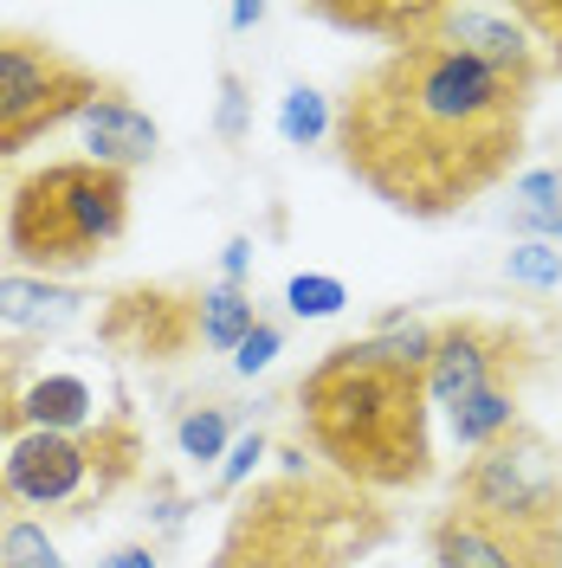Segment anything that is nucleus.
Listing matches in <instances>:
<instances>
[{
	"instance_id": "7c9ffc66",
	"label": "nucleus",
	"mask_w": 562,
	"mask_h": 568,
	"mask_svg": "<svg viewBox=\"0 0 562 568\" xmlns=\"http://www.w3.org/2000/svg\"><path fill=\"white\" fill-rule=\"evenodd\" d=\"M556 491H562V459H556Z\"/></svg>"
},
{
	"instance_id": "2eb2a0df",
	"label": "nucleus",
	"mask_w": 562,
	"mask_h": 568,
	"mask_svg": "<svg viewBox=\"0 0 562 568\" xmlns=\"http://www.w3.org/2000/svg\"><path fill=\"white\" fill-rule=\"evenodd\" d=\"M446 426H453V446L485 453V446H498L504 433L524 426V394L518 388H485V394H472V400H459L453 414H446Z\"/></svg>"
},
{
	"instance_id": "1a4fd4ad",
	"label": "nucleus",
	"mask_w": 562,
	"mask_h": 568,
	"mask_svg": "<svg viewBox=\"0 0 562 568\" xmlns=\"http://www.w3.org/2000/svg\"><path fill=\"white\" fill-rule=\"evenodd\" d=\"M98 343L137 362H181L201 343V284H123L98 311Z\"/></svg>"
},
{
	"instance_id": "423d86ee",
	"label": "nucleus",
	"mask_w": 562,
	"mask_h": 568,
	"mask_svg": "<svg viewBox=\"0 0 562 568\" xmlns=\"http://www.w3.org/2000/svg\"><path fill=\"white\" fill-rule=\"evenodd\" d=\"M123 84L71 59L46 33H13L0 27V162H13L39 136L78 123L98 98H117Z\"/></svg>"
},
{
	"instance_id": "dca6fc26",
	"label": "nucleus",
	"mask_w": 562,
	"mask_h": 568,
	"mask_svg": "<svg viewBox=\"0 0 562 568\" xmlns=\"http://www.w3.org/2000/svg\"><path fill=\"white\" fill-rule=\"evenodd\" d=\"M518 240H543L562 246V169H530L511 187V220H504Z\"/></svg>"
},
{
	"instance_id": "c85d7f7f",
	"label": "nucleus",
	"mask_w": 562,
	"mask_h": 568,
	"mask_svg": "<svg viewBox=\"0 0 562 568\" xmlns=\"http://www.w3.org/2000/svg\"><path fill=\"white\" fill-rule=\"evenodd\" d=\"M98 568H162V556H155L149 542H123V549H110Z\"/></svg>"
},
{
	"instance_id": "20e7f679",
	"label": "nucleus",
	"mask_w": 562,
	"mask_h": 568,
	"mask_svg": "<svg viewBox=\"0 0 562 568\" xmlns=\"http://www.w3.org/2000/svg\"><path fill=\"white\" fill-rule=\"evenodd\" d=\"M149 471L142 420L98 426V433H46V426L0 420V510L33 524H78L104 510Z\"/></svg>"
},
{
	"instance_id": "ddd939ff",
	"label": "nucleus",
	"mask_w": 562,
	"mask_h": 568,
	"mask_svg": "<svg viewBox=\"0 0 562 568\" xmlns=\"http://www.w3.org/2000/svg\"><path fill=\"white\" fill-rule=\"evenodd\" d=\"M91 291L71 278H39V272H0V323L20 336H59L84 317Z\"/></svg>"
},
{
	"instance_id": "6e6552de",
	"label": "nucleus",
	"mask_w": 562,
	"mask_h": 568,
	"mask_svg": "<svg viewBox=\"0 0 562 568\" xmlns=\"http://www.w3.org/2000/svg\"><path fill=\"white\" fill-rule=\"evenodd\" d=\"M536 375V336L524 323L498 317H453L433 336V362H426V400L453 414L459 400L485 388H518Z\"/></svg>"
},
{
	"instance_id": "bb28decb",
	"label": "nucleus",
	"mask_w": 562,
	"mask_h": 568,
	"mask_svg": "<svg viewBox=\"0 0 562 568\" xmlns=\"http://www.w3.org/2000/svg\"><path fill=\"white\" fill-rule=\"evenodd\" d=\"M149 497H155V524H162L169 536H175V530H181V517L194 510V504L175 491V478H169V471H149Z\"/></svg>"
},
{
	"instance_id": "c756f323",
	"label": "nucleus",
	"mask_w": 562,
	"mask_h": 568,
	"mask_svg": "<svg viewBox=\"0 0 562 568\" xmlns=\"http://www.w3.org/2000/svg\"><path fill=\"white\" fill-rule=\"evenodd\" d=\"M265 13H272L265 0H240V7H227V27H233V33H247V27H259V20H265Z\"/></svg>"
},
{
	"instance_id": "4468645a",
	"label": "nucleus",
	"mask_w": 562,
	"mask_h": 568,
	"mask_svg": "<svg viewBox=\"0 0 562 568\" xmlns=\"http://www.w3.org/2000/svg\"><path fill=\"white\" fill-rule=\"evenodd\" d=\"M426 13H433V0H355V7H317V20H330V27H343V33L382 39L388 52H394V45H421Z\"/></svg>"
},
{
	"instance_id": "f3484780",
	"label": "nucleus",
	"mask_w": 562,
	"mask_h": 568,
	"mask_svg": "<svg viewBox=\"0 0 562 568\" xmlns=\"http://www.w3.org/2000/svg\"><path fill=\"white\" fill-rule=\"evenodd\" d=\"M233 426H240V407L233 400H194V407H181V420H175L181 459H194V465L227 459L233 453Z\"/></svg>"
},
{
	"instance_id": "b1692460",
	"label": "nucleus",
	"mask_w": 562,
	"mask_h": 568,
	"mask_svg": "<svg viewBox=\"0 0 562 568\" xmlns=\"http://www.w3.org/2000/svg\"><path fill=\"white\" fill-rule=\"evenodd\" d=\"M213 136L220 142H247L252 136V91L247 78L227 65L220 71V110H213Z\"/></svg>"
},
{
	"instance_id": "a211bd4d",
	"label": "nucleus",
	"mask_w": 562,
	"mask_h": 568,
	"mask_svg": "<svg viewBox=\"0 0 562 568\" xmlns=\"http://www.w3.org/2000/svg\"><path fill=\"white\" fill-rule=\"evenodd\" d=\"M259 323V304H252L247 284H201V343L208 349H240Z\"/></svg>"
},
{
	"instance_id": "2f4dec72",
	"label": "nucleus",
	"mask_w": 562,
	"mask_h": 568,
	"mask_svg": "<svg viewBox=\"0 0 562 568\" xmlns=\"http://www.w3.org/2000/svg\"><path fill=\"white\" fill-rule=\"evenodd\" d=\"M0 568H7V562H0Z\"/></svg>"
},
{
	"instance_id": "4be33fe9",
	"label": "nucleus",
	"mask_w": 562,
	"mask_h": 568,
	"mask_svg": "<svg viewBox=\"0 0 562 568\" xmlns=\"http://www.w3.org/2000/svg\"><path fill=\"white\" fill-rule=\"evenodd\" d=\"M350 304V291H343V278H330V272H298V278L284 284V311L291 317H337Z\"/></svg>"
},
{
	"instance_id": "cd10ccee",
	"label": "nucleus",
	"mask_w": 562,
	"mask_h": 568,
	"mask_svg": "<svg viewBox=\"0 0 562 568\" xmlns=\"http://www.w3.org/2000/svg\"><path fill=\"white\" fill-rule=\"evenodd\" d=\"M252 272V240L240 233V240H227V252H220V284H247Z\"/></svg>"
},
{
	"instance_id": "f8f14e48",
	"label": "nucleus",
	"mask_w": 562,
	"mask_h": 568,
	"mask_svg": "<svg viewBox=\"0 0 562 568\" xmlns=\"http://www.w3.org/2000/svg\"><path fill=\"white\" fill-rule=\"evenodd\" d=\"M78 136L91 149V162H104V169H142V162H155V149H162V130H155V116L142 104H130L123 91L117 98H98V104L78 116Z\"/></svg>"
},
{
	"instance_id": "f257e3e1",
	"label": "nucleus",
	"mask_w": 562,
	"mask_h": 568,
	"mask_svg": "<svg viewBox=\"0 0 562 568\" xmlns=\"http://www.w3.org/2000/svg\"><path fill=\"white\" fill-rule=\"evenodd\" d=\"M530 84L446 45H394L337 104V155L382 207L453 220L511 175Z\"/></svg>"
},
{
	"instance_id": "39448f33",
	"label": "nucleus",
	"mask_w": 562,
	"mask_h": 568,
	"mask_svg": "<svg viewBox=\"0 0 562 568\" xmlns=\"http://www.w3.org/2000/svg\"><path fill=\"white\" fill-rule=\"evenodd\" d=\"M130 233V175L91 155L46 162L7 194V252L39 278H71L123 246Z\"/></svg>"
},
{
	"instance_id": "7ed1b4c3",
	"label": "nucleus",
	"mask_w": 562,
	"mask_h": 568,
	"mask_svg": "<svg viewBox=\"0 0 562 568\" xmlns=\"http://www.w3.org/2000/svg\"><path fill=\"white\" fill-rule=\"evenodd\" d=\"M388 542V517L330 471H279L233 510L208 568H350Z\"/></svg>"
},
{
	"instance_id": "412c9836",
	"label": "nucleus",
	"mask_w": 562,
	"mask_h": 568,
	"mask_svg": "<svg viewBox=\"0 0 562 568\" xmlns=\"http://www.w3.org/2000/svg\"><path fill=\"white\" fill-rule=\"evenodd\" d=\"M504 278L518 291H556L562 284V246H543V240H518L504 252Z\"/></svg>"
},
{
	"instance_id": "9d476101",
	"label": "nucleus",
	"mask_w": 562,
	"mask_h": 568,
	"mask_svg": "<svg viewBox=\"0 0 562 568\" xmlns=\"http://www.w3.org/2000/svg\"><path fill=\"white\" fill-rule=\"evenodd\" d=\"M433 568H562V517L550 524H492L446 504L426 530Z\"/></svg>"
},
{
	"instance_id": "5701e85b",
	"label": "nucleus",
	"mask_w": 562,
	"mask_h": 568,
	"mask_svg": "<svg viewBox=\"0 0 562 568\" xmlns=\"http://www.w3.org/2000/svg\"><path fill=\"white\" fill-rule=\"evenodd\" d=\"M511 13H518V27L536 39L543 71H562V0H518Z\"/></svg>"
},
{
	"instance_id": "aec40b11",
	"label": "nucleus",
	"mask_w": 562,
	"mask_h": 568,
	"mask_svg": "<svg viewBox=\"0 0 562 568\" xmlns=\"http://www.w3.org/2000/svg\"><path fill=\"white\" fill-rule=\"evenodd\" d=\"M0 562L7 568H66L52 530L33 524V517H7V530H0Z\"/></svg>"
},
{
	"instance_id": "a878e982",
	"label": "nucleus",
	"mask_w": 562,
	"mask_h": 568,
	"mask_svg": "<svg viewBox=\"0 0 562 568\" xmlns=\"http://www.w3.org/2000/svg\"><path fill=\"white\" fill-rule=\"evenodd\" d=\"M279 349H284V323L259 317V323H252V336L233 349V368H240V375H265V368L279 362Z\"/></svg>"
},
{
	"instance_id": "9b49d317",
	"label": "nucleus",
	"mask_w": 562,
	"mask_h": 568,
	"mask_svg": "<svg viewBox=\"0 0 562 568\" xmlns=\"http://www.w3.org/2000/svg\"><path fill=\"white\" fill-rule=\"evenodd\" d=\"M421 39L426 45H446L459 59H479V65L504 71V78H518L530 91H536V78H543V52H536V39L518 27L511 7H453V0H433Z\"/></svg>"
},
{
	"instance_id": "6ab92c4d",
	"label": "nucleus",
	"mask_w": 562,
	"mask_h": 568,
	"mask_svg": "<svg viewBox=\"0 0 562 568\" xmlns=\"http://www.w3.org/2000/svg\"><path fill=\"white\" fill-rule=\"evenodd\" d=\"M279 136L291 142V149H317L323 136H337V110H330V98H323L317 84L284 91V104H279Z\"/></svg>"
},
{
	"instance_id": "f03ea898",
	"label": "nucleus",
	"mask_w": 562,
	"mask_h": 568,
	"mask_svg": "<svg viewBox=\"0 0 562 568\" xmlns=\"http://www.w3.org/2000/svg\"><path fill=\"white\" fill-rule=\"evenodd\" d=\"M298 420L330 478L355 491H414L433 478L426 368L382 362L369 336L323 349L298 382Z\"/></svg>"
},
{
	"instance_id": "393cba45",
	"label": "nucleus",
	"mask_w": 562,
	"mask_h": 568,
	"mask_svg": "<svg viewBox=\"0 0 562 568\" xmlns=\"http://www.w3.org/2000/svg\"><path fill=\"white\" fill-rule=\"evenodd\" d=\"M265 453H272V439H265L259 426H252V433H240V439H233V453H227V465H220V478H213V497H233V491H240L252 471H259V459H265Z\"/></svg>"
},
{
	"instance_id": "0eeeda50",
	"label": "nucleus",
	"mask_w": 562,
	"mask_h": 568,
	"mask_svg": "<svg viewBox=\"0 0 562 568\" xmlns=\"http://www.w3.org/2000/svg\"><path fill=\"white\" fill-rule=\"evenodd\" d=\"M453 504L472 510V517H492V524H550V517H562L550 439L524 420L498 446L472 453L453 478Z\"/></svg>"
}]
</instances>
